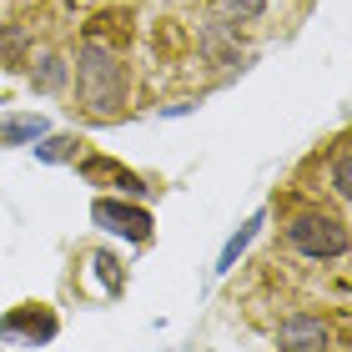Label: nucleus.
Returning <instances> with one entry per match:
<instances>
[{"label":"nucleus","instance_id":"f257e3e1","mask_svg":"<svg viewBox=\"0 0 352 352\" xmlns=\"http://www.w3.org/2000/svg\"><path fill=\"white\" fill-rule=\"evenodd\" d=\"M76 101L91 121H116L126 106V66L96 36H86L76 51Z\"/></svg>","mask_w":352,"mask_h":352},{"label":"nucleus","instance_id":"f03ea898","mask_svg":"<svg viewBox=\"0 0 352 352\" xmlns=\"http://www.w3.org/2000/svg\"><path fill=\"white\" fill-rule=\"evenodd\" d=\"M287 247L307 262H338L347 252V221L322 212V206H307L287 221Z\"/></svg>","mask_w":352,"mask_h":352},{"label":"nucleus","instance_id":"7ed1b4c3","mask_svg":"<svg viewBox=\"0 0 352 352\" xmlns=\"http://www.w3.org/2000/svg\"><path fill=\"white\" fill-rule=\"evenodd\" d=\"M91 221L101 232H111V236H126V242H136V247H146L151 236H156V217L146 212V206H136L131 197H96L91 201Z\"/></svg>","mask_w":352,"mask_h":352},{"label":"nucleus","instance_id":"20e7f679","mask_svg":"<svg viewBox=\"0 0 352 352\" xmlns=\"http://www.w3.org/2000/svg\"><path fill=\"white\" fill-rule=\"evenodd\" d=\"M71 166H76V176H81L86 186L116 191V197H151V182H146V176L131 171L126 162H116V156H106V151H81Z\"/></svg>","mask_w":352,"mask_h":352},{"label":"nucleus","instance_id":"39448f33","mask_svg":"<svg viewBox=\"0 0 352 352\" xmlns=\"http://www.w3.org/2000/svg\"><path fill=\"white\" fill-rule=\"evenodd\" d=\"M56 332H60V317L45 302H21V307H10L0 317V342H10V347H45V342H56Z\"/></svg>","mask_w":352,"mask_h":352},{"label":"nucleus","instance_id":"423d86ee","mask_svg":"<svg viewBox=\"0 0 352 352\" xmlns=\"http://www.w3.org/2000/svg\"><path fill=\"white\" fill-rule=\"evenodd\" d=\"M327 347V322L317 312H292L277 327V352H322Z\"/></svg>","mask_w":352,"mask_h":352},{"label":"nucleus","instance_id":"0eeeda50","mask_svg":"<svg viewBox=\"0 0 352 352\" xmlns=\"http://www.w3.org/2000/svg\"><path fill=\"white\" fill-rule=\"evenodd\" d=\"M51 131V121L41 111H15V116H0V146H36V141Z\"/></svg>","mask_w":352,"mask_h":352},{"label":"nucleus","instance_id":"6e6552de","mask_svg":"<svg viewBox=\"0 0 352 352\" xmlns=\"http://www.w3.org/2000/svg\"><path fill=\"white\" fill-rule=\"evenodd\" d=\"M25 66H30V86H36L41 96H60V91H66V76H71L66 56H56V51H41L36 60H25Z\"/></svg>","mask_w":352,"mask_h":352},{"label":"nucleus","instance_id":"1a4fd4ad","mask_svg":"<svg viewBox=\"0 0 352 352\" xmlns=\"http://www.w3.org/2000/svg\"><path fill=\"white\" fill-rule=\"evenodd\" d=\"M262 10H267V0H212V15H217V25H252V21H262Z\"/></svg>","mask_w":352,"mask_h":352},{"label":"nucleus","instance_id":"9d476101","mask_svg":"<svg viewBox=\"0 0 352 352\" xmlns=\"http://www.w3.org/2000/svg\"><path fill=\"white\" fill-rule=\"evenodd\" d=\"M30 60V30L25 25H0V66L21 71Z\"/></svg>","mask_w":352,"mask_h":352},{"label":"nucleus","instance_id":"9b49d317","mask_svg":"<svg viewBox=\"0 0 352 352\" xmlns=\"http://www.w3.org/2000/svg\"><path fill=\"white\" fill-rule=\"evenodd\" d=\"M30 151H36V162H76L86 151V141L81 136H41Z\"/></svg>","mask_w":352,"mask_h":352},{"label":"nucleus","instance_id":"f8f14e48","mask_svg":"<svg viewBox=\"0 0 352 352\" xmlns=\"http://www.w3.org/2000/svg\"><path fill=\"white\" fill-rule=\"evenodd\" d=\"M257 232H262V217H252L247 227L236 232V236H232L227 247H221V262H217V272H232V267H236V257H242V252L252 247V236H257Z\"/></svg>","mask_w":352,"mask_h":352},{"label":"nucleus","instance_id":"ddd939ff","mask_svg":"<svg viewBox=\"0 0 352 352\" xmlns=\"http://www.w3.org/2000/svg\"><path fill=\"white\" fill-rule=\"evenodd\" d=\"M332 191L338 197H352V166H347V141H332Z\"/></svg>","mask_w":352,"mask_h":352},{"label":"nucleus","instance_id":"4468645a","mask_svg":"<svg viewBox=\"0 0 352 352\" xmlns=\"http://www.w3.org/2000/svg\"><path fill=\"white\" fill-rule=\"evenodd\" d=\"M91 267H96V272H101V282H106V292H121V287H126V272H121V262H116V257H111V252H96V257H91Z\"/></svg>","mask_w":352,"mask_h":352},{"label":"nucleus","instance_id":"2eb2a0df","mask_svg":"<svg viewBox=\"0 0 352 352\" xmlns=\"http://www.w3.org/2000/svg\"><path fill=\"white\" fill-rule=\"evenodd\" d=\"M322 352H332V347H322Z\"/></svg>","mask_w":352,"mask_h":352}]
</instances>
